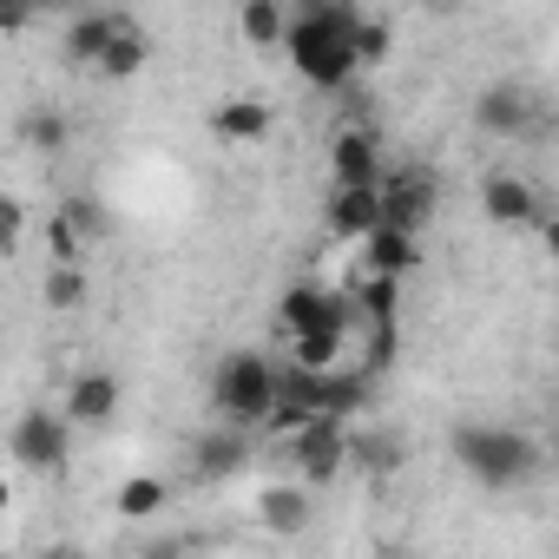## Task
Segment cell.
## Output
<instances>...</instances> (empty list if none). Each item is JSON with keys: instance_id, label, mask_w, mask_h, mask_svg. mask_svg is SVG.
I'll use <instances>...</instances> for the list:
<instances>
[{"instance_id": "obj_23", "label": "cell", "mask_w": 559, "mask_h": 559, "mask_svg": "<svg viewBox=\"0 0 559 559\" xmlns=\"http://www.w3.org/2000/svg\"><path fill=\"white\" fill-rule=\"evenodd\" d=\"M343 343H349V336H336V330H323V336H297V343H290V362L330 376V369H343Z\"/></svg>"}, {"instance_id": "obj_20", "label": "cell", "mask_w": 559, "mask_h": 559, "mask_svg": "<svg viewBox=\"0 0 559 559\" xmlns=\"http://www.w3.org/2000/svg\"><path fill=\"white\" fill-rule=\"evenodd\" d=\"M145 60H152V40H145V27L126 14V27H119V40H112V53H106V80H132V73H145Z\"/></svg>"}, {"instance_id": "obj_15", "label": "cell", "mask_w": 559, "mask_h": 559, "mask_svg": "<svg viewBox=\"0 0 559 559\" xmlns=\"http://www.w3.org/2000/svg\"><path fill=\"white\" fill-rule=\"evenodd\" d=\"M474 126H480L487 139H520V132L533 126V93H526V86H487V93L474 99Z\"/></svg>"}, {"instance_id": "obj_17", "label": "cell", "mask_w": 559, "mask_h": 559, "mask_svg": "<svg viewBox=\"0 0 559 559\" xmlns=\"http://www.w3.org/2000/svg\"><path fill=\"white\" fill-rule=\"evenodd\" d=\"M270 126H276V112L263 99H224V106H211V132L224 145H263Z\"/></svg>"}, {"instance_id": "obj_3", "label": "cell", "mask_w": 559, "mask_h": 559, "mask_svg": "<svg viewBox=\"0 0 559 559\" xmlns=\"http://www.w3.org/2000/svg\"><path fill=\"white\" fill-rule=\"evenodd\" d=\"M276 402H284V362H270L257 349H230L217 369H211V408L237 428V421H270Z\"/></svg>"}, {"instance_id": "obj_32", "label": "cell", "mask_w": 559, "mask_h": 559, "mask_svg": "<svg viewBox=\"0 0 559 559\" xmlns=\"http://www.w3.org/2000/svg\"><path fill=\"white\" fill-rule=\"evenodd\" d=\"M552 448H559V421H552Z\"/></svg>"}, {"instance_id": "obj_19", "label": "cell", "mask_w": 559, "mask_h": 559, "mask_svg": "<svg viewBox=\"0 0 559 559\" xmlns=\"http://www.w3.org/2000/svg\"><path fill=\"white\" fill-rule=\"evenodd\" d=\"M356 317L369 330H395L402 317V284H389V276H356Z\"/></svg>"}, {"instance_id": "obj_16", "label": "cell", "mask_w": 559, "mask_h": 559, "mask_svg": "<svg viewBox=\"0 0 559 559\" xmlns=\"http://www.w3.org/2000/svg\"><path fill=\"white\" fill-rule=\"evenodd\" d=\"M421 263V237H408V230H376L369 243H362V257H356V276H389V284H402V276Z\"/></svg>"}, {"instance_id": "obj_4", "label": "cell", "mask_w": 559, "mask_h": 559, "mask_svg": "<svg viewBox=\"0 0 559 559\" xmlns=\"http://www.w3.org/2000/svg\"><path fill=\"white\" fill-rule=\"evenodd\" d=\"M284 454H290V467L304 474V480H317V487H330V480H343V467L356 461V435H349V421H330V415H317L297 441H284Z\"/></svg>"}, {"instance_id": "obj_24", "label": "cell", "mask_w": 559, "mask_h": 559, "mask_svg": "<svg viewBox=\"0 0 559 559\" xmlns=\"http://www.w3.org/2000/svg\"><path fill=\"white\" fill-rule=\"evenodd\" d=\"M356 467H362V474H395V467H402V441L382 435V428H362V435H356Z\"/></svg>"}, {"instance_id": "obj_9", "label": "cell", "mask_w": 559, "mask_h": 559, "mask_svg": "<svg viewBox=\"0 0 559 559\" xmlns=\"http://www.w3.org/2000/svg\"><path fill=\"white\" fill-rule=\"evenodd\" d=\"M480 211H487V224H500V230H539L552 211L539 204V191L526 185V178H513V171H493L487 185H480Z\"/></svg>"}, {"instance_id": "obj_31", "label": "cell", "mask_w": 559, "mask_h": 559, "mask_svg": "<svg viewBox=\"0 0 559 559\" xmlns=\"http://www.w3.org/2000/svg\"><path fill=\"white\" fill-rule=\"evenodd\" d=\"M34 559H86L80 546H47V552H34Z\"/></svg>"}, {"instance_id": "obj_5", "label": "cell", "mask_w": 559, "mask_h": 559, "mask_svg": "<svg viewBox=\"0 0 559 559\" xmlns=\"http://www.w3.org/2000/svg\"><path fill=\"white\" fill-rule=\"evenodd\" d=\"M276 323H284L290 343H297V336H323V330L349 336V323H362V317H356V297H336V290L297 284V290H284V304H276Z\"/></svg>"}, {"instance_id": "obj_21", "label": "cell", "mask_w": 559, "mask_h": 559, "mask_svg": "<svg viewBox=\"0 0 559 559\" xmlns=\"http://www.w3.org/2000/svg\"><path fill=\"white\" fill-rule=\"evenodd\" d=\"M237 27H243V40H250V47H276V40H290V14L276 8V0H243Z\"/></svg>"}, {"instance_id": "obj_1", "label": "cell", "mask_w": 559, "mask_h": 559, "mask_svg": "<svg viewBox=\"0 0 559 559\" xmlns=\"http://www.w3.org/2000/svg\"><path fill=\"white\" fill-rule=\"evenodd\" d=\"M362 8H349V0H310L304 14H290V67L304 86L317 93H349L362 60H356V34H362Z\"/></svg>"}, {"instance_id": "obj_25", "label": "cell", "mask_w": 559, "mask_h": 559, "mask_svg": "<svg viewBox=\"0 0 559 559\" xmlns=\"http://www.w3.org/2000/svg\"><path fill=\"white\" fill-rule=\"evenodd\" d=\"M40 297H47V310H53V317H73V310L86 304V276L53 263V270H47V284H40Z\"/></svg>"}, {"instance_id": "obj_27", "label": "cell", "mask_w": 559, "mask_h": 559, "mask_svg": "<svg viewBox=\"0 0 559 559\" xmlns=\"http://www.w3.org/2000/svg\"><path fill=\"white\" fill-rule=\"evenodd\" d=\"M389 47H395V27H389L382 14H369V21H362V34H356V60H362V67H382V60H389Z\"/></svg>"}, {"instance_id": "obj_14", "label": "cell", "mask_w": 559, "mask_h": 559, "mask_svg": "<svg viewBox=\"0 0 559 559\" xmlns=\"http://www.w3.org/2000/svg\"><path fill=\"white\" fill-rule=\"evenodd\" d=\"M257 520H263V533H276V539H297V533H310L317 526V500H310V487H263L257 493Z\"/></svg>"}, {"instance_id": "obj_11", "label": "cell", "mask_w": 559, "mask_h": 559, "mask_svg": "<svg viewBox=\"0 0 559 559\" xmlns=\"http://www.w3.org/2000/svg\"><path fill=\"white\" fill-rule=\"evenodd\" d=\"M250 435L243 428H230V421H217V428H204L198 441H191V480H230V474H243L250 467Z\"/></svg>"}, {"instance_id": "obj_18", "label": "cell", "mask_w": 559, "mask_h": 559, "mask_svg": "<svg viewBox=\"0 0 559 559\" xmlns=\"http://www.w3.org/2000/svg\"><path fill=\"white\" fill-rule=\"evenodd\" d=\"M165 500H171V487H165L158 474H132V480H119L112 513H119V520H158V513H165Z\"/></svg>"}, {"instance_id": "obj_26", "label": "cell", "mask_w": 559, "mask_h": 559, "mask_svg": "<svg viewBox=\"0 0 559 559\" xmlns=\"http://www.w3.org/2000/svg\"><path fill=\"white\" fill-rule=\"evenodd\" d=\"M47 257H53L60 270H80V257H86V237H80V230L60 217V211L47 217Z\"/></svg>"}, {"instance_id": "obj_30", "label": "cell", "mask_w": 559, "mask_h": 559, "mask_svg": "<svg viewBox=\"0 0 559 559\" xmlns=\"http://www.w3.org/2000/svg\"><path fill=\"white\" fill-rule=\"evenodd\" d=\"M539 243H546V257H552V263H559V211H552V217H546V224H539Z\"/></svg>"}, {"instance_id": "obj_6", "label": "cell", "mask_w": 559, "mask_h": 559, "mask_svg": "<svg viewBox=\"0 0 559 559\" xmlns=\"http://www.w3.org/2000/svg\"><path fill=\"white\" fill-rule=\"evenodd\" d=\"M14 461H21L27 474H60V467L73 461V421L53 415V408H27V415L14 421Z\"/></svg>"}, {"instance_id": "obj_12", "label": "cell", "mask_w": 559, "mask_h": 559, "mask_svg": "<svg viewBox=\"0 0 559 559\" xmlns=\"http://www.w3.org/2000/svg\"><path fill=\"white\" fill-rule=\"evenodd\" d=\"M119 27H126V14H106V8H86V14H73L67 21V34H60V53L73 60V67H106V53H112V40H119Z\"/></svg>"}, {"instance_id": "obj_10", "label": "cell", "mask_w": 559, "mask_h": 559, "mask_svg": "<svg viewBox=\"0 0 559 559\" xmlns=\"http://www.w3.org/2000/svg\"><path fill=\"white\" fill-rule=\"evenodd\" d=\"M119 402H126V389H119L112 369H80L60 415H67L73 428H106V421H119Z\"/></svg>"}, {"instance_id": "obj_8", "label": "cell", "mask_w": 559, "mask_h": 559, "mask_svg": "<svg viewBox=\"0 0 559 559\" xmlns=\"http://www.w3.org/2000/svg\"><path fill=\"white\" fill-rule=\"evenodd\" d=\"M330 178H336V191H382V185H389V165H382V139H376V126H349V132H336V145H330Z\"/></svg>"}, {"instance_id": "obj_13", "label": "cell", "mask_w": 559, "mask_h": 559, "mask_svg": "<svg viewBox=\"0 0 559 559\" xmlns=\"http://www.w3.org/2000/svg\"><path fill=\"white\" fill-rule=\"evenodd\" d=\"M323 224H330V237H343V243H369V237L389 224V217H382V191H336V185H330Z\"/></svg>"}, {"instance_id": "obj_22", "label": "cell", "mask_w": 559, "mask_h": 559, "mask_svg": "<svg viewBox=\"0 0 559 559\" xmlns=\"http://www.w3.org/2000/svg\"><path fill=\"white\" fill-rule=\"evenodd\" d=\"M53 211H60V217H67V224H73V230H80L86 243H99V237H112V211H106V204H99L93 191H73V198H60Z\"/></svg>"}, {"instance_id": "obj_7", "label": "cell", "mask_w": 559, "mask_h": 559, "mask_svg": "<svg viewBox=\"0 0 559 559\" xmlns=\"http://www.w3.org/2000/svg\"><path fill=\"white\" fill-rule=\"evenodd\" d=\"M435 204H441V178H435L428 165H402V171H389V185H382V217H389V230L421 237L428 217H435Z\"/></svg>"}, {"instance_id": "obj_33", "label": "cell", "mask_w": 559, "mask_h": 559, "mask_svg": "<svg viewBox=\"0 0 559 559\" xmlns=\"http://www.w3.org/2000/svg\"><path fill=\"white\" fill-rule=\"evenodd\" d=\"M389 559H408V552H389Z\"/></svg>"}, {"instance_id": "obj_2", "label": "cell", "mask_w": 559, "mask_h": 559, "mask_svg": "<svg viewBox=\"0 0 559 559\" xmlns=\"http://www.w3.org/2000/svg\"><path fill=\"white\" fill-rule=\"evenodd\" d=\"M448 448H454L461 474H474V487H487V493L526 487L539 474V441L520 428H500V421H454Z\"/></svg>"}, {"instance_id": "obj_29", "label": "cell", "mask_w": 559, "mask_h": 559, "mask_svg": "<svg viewBox=\"0 0 559 559\" xmlns=\"http://www.w3.org/2000/svg\"><path fill=\"white\" fill-rule=\"evenodd\" d=\"M0 217H8V243H21V230H27V204L8 198V204H0Z\"/></svg>"}, {"instance_id": "obj_28", "label": "cell", "mask_w": 559, "mask_h": 559, "mask_svg": "<svg viewBox=\"0 0 559 559\" xmlns=\"http://www.w3.org/2000/svg\"><path fill=\"white\" fill-rule=\"evenodd\" d=\"M21 139L40 145V152H60V145H67V119H60V112H27V119H21Z\"/></svg>"}]
</instances>
